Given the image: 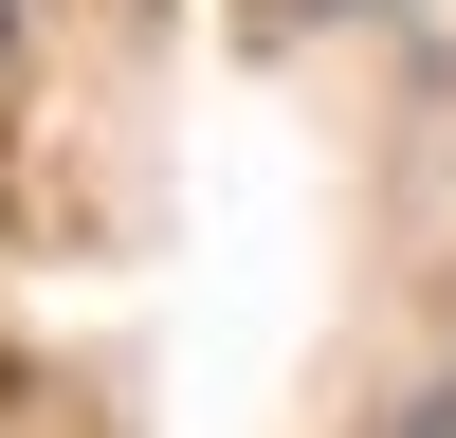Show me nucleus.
I'll list each match as a JSON object with an SVG mask.
<instances>
[{
    "label": "nucleus",
    "instance_id": "f257e3e1",
    "mask_svg": "<svg viewBox=\"0 0 456 438\" xmlns=\"http://www.w3.org/2000/svg\"><path fill=\"white\" fill-rule=\"evenodd\" d=\"M402 438H456V384H438V402H420V420H402Z\"/></svg>",
    "mask_w": 456,
    "mask_h": 438
},
{
    "label": "nucleus",
    "instance_id": "f03ea898",
    "mask_svg": "<svg viewBox=\"0 0 456 438\" xmlns=\"http://www.w3.org/2000/svg\"><path fill=\"white\" fill-rule=\"evenodd\" d=\"M274 19H347V0H274Z\"/></svg>",
    "mask_w": 456,
    "mask_h": 438
}]
</instances>
